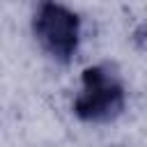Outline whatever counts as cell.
Segmentation results:
<instances>
[{
    "mask_svg": "<svg viewBox=\"0 0 147 147\" xmlns=\"http://www.w3.org/2000/svg\"><path fill=\"white\" fill-rule=\"evenodd\" d=\"M126 106V92L119 76L106 67L94 64L83 71V92L74 99V115L83 122H113Z\"/></svg>",
    "mask_w": 147,
    "mask_h": 147,
    "instance_id": "obj_1",
    "label": "cell"
},
{
    "mask_svg": "<svg viewBox=\"0 0 147 147\" xmlns=\"http://www.w3.org/2000/svg\"><path fill=\"white\" fill-rule=\"evenodd\" d=\"M32 28L39 44L57 62H69L76 55L80 44V18L62 2L41 0L34 11Z\"/></svg>",
    "mask_w": 147,
    "mask_h": 147,
    "instance_id": "obj_2",
    "label": "cell"
}]
</instances>
